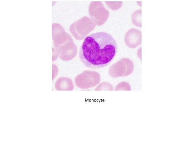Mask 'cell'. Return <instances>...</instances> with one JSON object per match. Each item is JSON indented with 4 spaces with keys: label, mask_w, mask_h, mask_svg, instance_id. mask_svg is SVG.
Masks as SVG:
<instances>
[{
    "label": "cell",
    "mask_w": 193,
    "mask_h": 144,
    "mask_svg": "<svg viewBox=\"0 0 193 144\" xmlns=\"http://www.w3.org/2000/svg\"><path fill=\"white\" fill-rule=\"evenodd\" d=\"M141 16V11L138 10L134 13L132 17V19L133 20L134 23L139 26H141V22L140 21Z\"/></svg>",
    "instance_id": "277c9868"
},
{
    "label": "cell",
    "mask_w": 193,
    "mask_h": 144,
    "mask_svg": "<svg viewBox=\"0 0 193 144\" xmlns=\"http://www.w3.org/2000/svg\"><path fill=\"white\" fill-rule=\"evenodd\" d=\"M55 87L58 90H70L74 88L71 80L66 77L59 78L55 83Z\"/></svg>",
    "instance_id": "3957f363"
},
{
    "label": "cell",
    "mask_w": 193,
    "mask_h": 144,
    "mask_svg": "<svg viewBox=\"0 0 193 144\" xmlns=\"http://www.w3.org/2000/svg\"><path fill=\"white\" fill-rule=\"evenodd\" d=\"M114 38L104 32L91 33L84 39L79 51L81 62L87 67L98 69L108 65L117 53Z\"/></svg>",
    "instance_id": "6da1fadb"
},
{
    "label": "cell",
    "mask_w": 193,
    "mask_h": 144,
    "mask_svg": "<svg viewBox=\"0 0 193 144\" xmlns=\"http://www.w3.org/2000/svg\"><path fill=\"white\" fill-rule=\"evenodd\" d=\"M131 89L129 84L126 82L120 83L118 85V89L116 90H130Z\"/></svg>",
    "instance_id": "5b68a950"
},
{
    "label": "cell",
    "mask_w": 193,
    "mask_h": 144,
    "mask_svg": "<svg viewBox=\"0 0 193 144\" xmlns=\"http://www.w3.org/2000/svg\"><path fill=\"white\" fill-rule=\"evenodd\" d=\"M125 42L127 45L131 48H135L140 44L141 34L138 30L131 29L126 33Z\"/></svg>",
    "instance_id": "7a4b0ae2"
}]
</instances>
